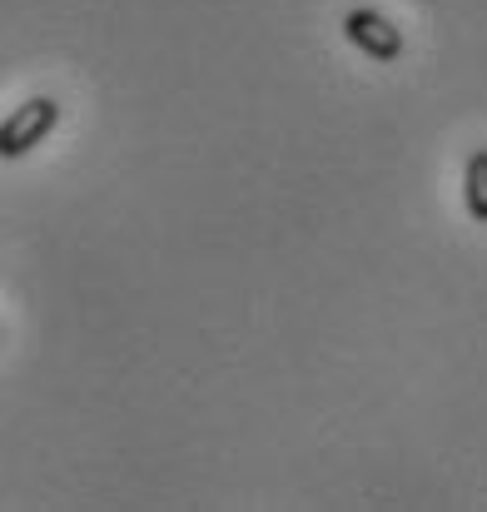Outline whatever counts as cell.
I'll list each match as a JSON object with an SVG mask.
<instances>
[{
  "label": "cell",
  "mask_w": 487,
  "mask_h": 512,
  "mask_svg": "<svg viewBox=\"0 0 487 512\" xmlns=\"http://www.w3.org/2000/svg\"><path fill=\"white\" fill-rule=\"evenodd\" d=\"M55 125H60V100L30 95L25 105H15V110L0 120V160L30 155L35 145H45V135H50Z\"/></svg>",
  "instance_id": "cell-1"
},
{
  "label": "cell",
  "mask_w": 487,
  "mask_h": 512,
  "mask_svg": "<svg viewBox=\"0 0 487 512\" xmlns=\"http://www.w3.org/2000/svg\"><path fill=\"white\" fill-rule=\"evenodd\" d=\"M463 204H468L473 224H487V145L468 155V170H463Z\"/></svg>",
  "instance_id": "cell-3"
},
{
  "label": "cell",
  "mask_w": 487,
  "mask_h": 512,
  "mask_svg": "<svg viewBox=\"0 0 487 512\" xmlns=\"http://www.w3.org/2000/svg\"><path fill=\"white\" fill-rule=\"evenodd\" d=\"M343 35H348V45H358L368 60H378V65H393L398 55H403V35H398V25L388 20V15H378V10H348L343 15Z\"/></svg>",
  "instance_id": "cell-2"
}]
</instances>
